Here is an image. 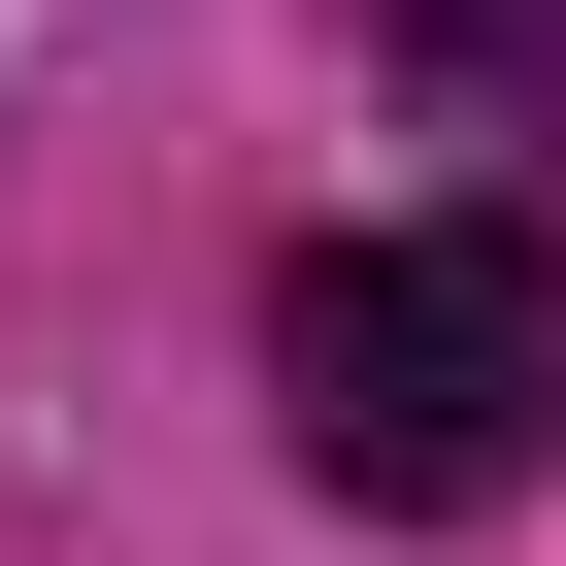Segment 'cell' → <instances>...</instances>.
Masks as SVG:
<instances>
[{"mask_svg": "<svg viewBox=\"0 0 566 566\" xmlns=\"http://www.w3.org/2000/svg\"><path fill=\"white\" fill-rule=\"evenodd\" d=\"M266 400H301L334 500L467 533V500H533V433H566V266H533V233H334L301 301H266Z\"/></svg>", "mask_w": 566, "mask_h": 566, "instance_id": "1", "label": "cell"}, {"mask_svg": "<svg viewBox=\"0 0 566 566\" xmlns=\"http://www.w3.org/2000/svg\"><path fill=\"white\" fill-rule=\"evenodd\" d=\"M400 67L433 101H533V0H400Z\"/></svg>", "mask_w": 566, "mask_h": 566, "instance_id": "2", "label": "cell"}]
</instances>
